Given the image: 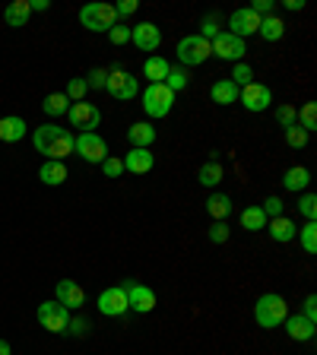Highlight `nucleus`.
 Segmentation results:
<instances>
[{"instance_id":"7ed1b4c3","label":"nucleus","mask_w":317,"mask_h":355,"mask_svg":"<svg viewBox=\"0 0 317 355\" xmlns=\"http://www.w3.org/2000/svg\"><path fill=\"white\" fill-rule=\"evenodd\" d=\"M140 105H143V111H146V117L158 121V117L172 115V105H175V92L168 89L165 83H150V86H146V92L140 95Z\"/></svg>"},{"instance_id":"72a5a7b5","label":"nucleus","mask_w":317,"mask_h":355,"mask_svg":"<svg viewBox=\"0 0 317 355\" xmlns=\"http://www.w3.org/2000/svg\"><path fill=\"white\" fill-rule=\"evenodd\" d=\"M298 238H301L305 254H314V251H317V222H305V225H301Z\"/></svg>"},{"instance_id":"864d4df0","label":"nucleus","mask_w":317,"mask_h":355,"mask_svg":"<svg viewBox=\"0 0 317 355\" xmlns=\"http://www.w3.org/2000/svg\"><path fill=\"white\" fill-rule=\"evenodd\" d=\"M0 355H13V349H10L7 339H0Z\"/></svg>"},{"instance_id":"393cba45","label":"nucleus","mask_w":317,"mask_h":355,"mask_svg":"<svg viewBox=\"0 0 317 355\" xmlns=\"http://www.w3.org/2000/svg\"><path fill=\"white\" fill-rule=\"evenodd\" d=\"M209 102H216V105H235L238 102V86L232 80H219V83L209 86Z\"/></svg>"},{"instance_id":"1a4fd4ad","label":"nucleus","mask_w":317,"mask_h":355,"mask_svg":"<svg viewBox=\"0 0 317 355\" xmlns=\"http://www.w3.org/2000/svg\"><path fill=\"white\" fill-rule=\"evenodd\" d=\"M35 314H38V323H42L48 333H58V336H60V333H67L70 311L60 305V301H42Z\"/></svg>"},{"instance_id":"09e8293b","label":"nucleus","mask_w":317,"mask_h":355,"mask_svg":"<svg viewBox=\"0 0 317 355\" xmlns=\"http://www.w3.org/2000/svg\"><path fill=\"white\" fill-rule=\"evenodd\" d=\"M248 7L254 10L260 19H263V16H273V0H254V3H248Z\"/></svg>"},{"instance_id":"4c0bfd02","label":"nucleus","mask_w":317,"mask_h":355,"mask_svg":"<svg viewBox=\"0 0 317 355\" xmlns=\"http://www.w3.org/2000/svg\"><path fill=\"white\" fill-rule=\"evenodd\" d=\"M86 92H89V89H86V80H83V76H73V80L67 83V89H64V95H67L70 102H83Z\"/></svg>"},{"instance_id":"f8f14e48","label":"nucleus","mask_w":317,"mask_h":355,"mask_svg":"<svg viewBox=\"0 0 317 355\" xmlns=\"http://www.w3.org/2000/svg\"><path fill=\"white\" fill-rule=\"evenodd\" d=\"M238 102L248 108L250 115H260V111H267L273 105V89L263 83H248L238 89Z\"/></svg>"},{"instance_id":"20e7f679","label":"nucleus","mask_w":317,"mask_h":355,"mask_svg":"<svg viewBox=\"0 0 317 355\" xmlns=\"http://www.w3.org/2000/svg\"><path fill=\"white\" fill-rule=\"evenodd\" d=\"M80 23H83V29H89V32H108L111 25H117L115 3H102V0L86 3V7H80Z\"/></svg>"},{"instance_id":"9d476101","label":"nucleus","mask_w":317,"mask_h":355,"mask_svg":"<svg viewBox=\"0 0 317 355\" xmlns=\"http://www.w3.org/2000/svg\"><path fill=\"white\" fill-rule=\"evenodd\" d=\"M124 286V292H127V305H130V311H137V314H150V311H156V292L150 289V286H143V282H137V279H124L121 282Z\"/></svg>"},{"instance_id":"4468645a","label":"nucleus","mask_w":317,"mask_h":355,"mask_svg":"<svg viewBox=\"0 0 317 355\" xmlns=\"http://www.w3.org/2000/svg\"><path fill=\"white\" fill-rule=\"evenodd\" d=\"M260 29V16L254 13L250 7H242V10H235L232 16H228V35H235V38H250V35H257Z\"/></svg>"},{"instance_id":"c03bdc74","label":"nucleus","mask_w":317,"mask_h":355,"mask_svg":"<svg viewBox=\"0 0 317 355\" xmlns=\"http://www.w3.org/2000/svg\"><path fill=\"white\" fill-rule=\"evenodd\" d=\"M295 111H298L295 105H279V108H276V121H279V127H283V130L295 124Z\"/></svg>"},{"instance_id":"9b49d317","label":"nucleus","mask_w":317,"mask_h":355,"mask_svg":"<svg viewBox=\"0 0 317 355\" xmlns=\"http://www.w3.org/2000/svg\"><path fill=\"white\" fill-rule=\"evenodd\" d=\"M70 115V127H76L80 133H95V127L102 124V111L92 102H73L67 108Z\"/></svg>"},{"instance_id":"5701e85b","label":"nucleus","mask_w":317,"mask_h":355,"mask_svg":"<svg viewBox=\"0 0 317 355\" xmlns=\"http://www.w3.org/2000/svg\"><path fill=\"white\" fill-rule=\"evenodd\" d=\"M168 60L162 54H150V58L143 60V76H146V83H165L168 76Z\"/></svg>"},{"instance_id":"0eeeda50","label":"nucleus","mask_w":317,"mask_h":355,"mask_svg":"<svg viewBox=\"0 0 317 355\" xmlns=\"http://www.w3.org/2000/svg\"><path fill=\"white\" fill-rule=\"evenodd\" d=\"M209 48H213V58L228 60V64H242L244 54H248V42H242V38H235V35H228V32H219L216 38L209 42Z\"/></svg>"},{"instance_id":"e433bc0d","label":"nucleus","mask_w":317,"mask_h":355,"mask_svg":"<svg viewBox=\"0 0 317 355\" xmlns=\"http://www.w3.org/2000/svg\"><path fill=\"white\" fill-rule=\"evenodd\" d=\"M228 80H232L235 86H238V89H242V86H248V83H254V70H250V64H235V70H232V76H228Z\"/></svg>"},{"instance_id":"58836bf2","label":"nucleus","mask_w":317,"mask_h":355,"mask_svg":"<svg viewBox=\"0 0 317 355\" xmlns=\"http://www.w3.org/2000/svg\"><path fill=\"white\" fill-rule=\"evenodd\" d=\"M298 213L308 219V222H314L317 219V197L314 194H301L298 197Z\"/></svg>"},{"instance_id":"6e6552de","label":"nucleus","mask_w":317,"mask_h":355,"mask_svg":"<svg viewBox=\"0 0 317 355\" xmlns=\"http://www.w3.org/2000/svg\"><path fill=\"white\" fill-rule=\"evenodd\" d=\"M105 89H108V95L115 102H130L140 95V83H137V76H130L127 70H111L108 73V83H105Z\"/></svg>"},{"instance_id":"79ce46f5","label":"nucleus","mask_w":317,"mask_h":355,"mask_svg":"<svg viewBox=\"0 0 317 355\" xmlns=\"http://www.w3.org/2000/svg\"><path fill=\"white\" fill-rule=\"evenodd\" d=\"M207 235H209V241H213V244H226L228 235H232V229H228L226 222H213V225H209Z\"/></svg>"},{"instance_id":"bb28decb","label":"nucleus","mask_w":317,"mask_h":355,"mask_svg":"<svg viewBox=\"0 0 317 355\" xmlns=\"http://www.w3.org/2000/svg\"><path fill=\"white\" fill-rule=\"evenodd\" d=\"M308 184H311V172L305 165H292L283 174V187L289 190V194H298V190H305Z\"/></svg>"},{"instance_id":"4be33fe9","label":"nucleus","mask_w":317,"mask_h":355,"mask_svg":"<svg viewBox=\"0 0 317 355\" xmlns=\"http://www.w3.org/2000/svg\"><path fill=\"white\" fill-rule=\"evenodd\" d=\"M29 16H32V7H29V0H13V3L3 10V23H7L10 29H23V25L29 23Z\"/></svg>"},{"instance_id":"aec40b11","label":"nucleus","mask_w":317,"mask_h":355,"mask_svg":"<svg viewBox=\"0 0 317 355\" xmlns=\"http://www.w3.org/2000/svg\"><path fill=\"white\" fill-rule=\"evenodd\" d=\"M152 165H156V156H152L150 149H130L124 156V172L130 174H146L152 172Z\"/></svg>"},{"instance_id":"f3484780","label":"nucleus","mask_w":317,"mask_h":355,"mask_svg":"<svg viewBox=\"0 0 317 355\" xmlns=\"http://www.w3.org/2000/svg\"><path fill=\"white\" fill-rule=\"evenodd\" d=\"M285 333H289V339H295V343H311L317 333V323H311L308 317H301V314H289L283 321Z\"/></svg>"},{"instance_id":"412c9836","label":"nucleus","mask_w":317,"mask_h":355,"mask_svg":"<svg viewBox=\"0 0 317 355\" xmlns=\"http://www.w3.org/2000/svg\"><path fill=\"white\" fill-rule=\"evenodd\" d=\"M38 178H42V184H48V187H60L70 174H67V165H64V162H51V159H45L42 168H38Z\"/></svg>"},{"instance_id":"a18cd8bd","label":"nucleus","mask_w":317,"mask_h":355,"mask_svg":"<svg viewBox=\"0 0 317 355\" xmlns=\"http://www.w3.org/2000/svg\"><path fill=\"white\" fill-rule=\"evenodd\" d=\"M260 209H263V216H267V219H276V216H283L285 203H283V200H279V197H267V200H263V207H260Z\"/></svg>"},{"instance_id":"37998d69","label":"nucleus","mask_w":317,"mask_h":355,"mask_svg":"<svg viewBox=\"0 0 317 355\" xmlns=\"http://www.w3.org/2000/svg\"><path fill=\"white\" fill-rule=\"evenodd\" d=\"M108 38H111V45H127V42H130V25H124V23L111 25V29H108Z\"/></svg>"},{"instance_id":"dca6fc26","label":"nucleus","mask_w":317,"mask_h":355,"mask_svg":"<svg viewBox=\"0 0 317 355\" xmlns=\"http://www.w3.org/2000/svg\"><path fill=\"white\" fill-rule=\"evenodd\" d=\"M130 42L137 45V51H156L158 45H162V29H158L156 23H137L134 29H130Z\"/></svg>"},{"instance_id":"c756f323","label":"nucleus","mask_w":317,"mask_h":355,"mask_svg":"<svg viewBox=\"0 0 317 355\" xmlns=\"http://www.w3.org/2000/svg\"><path fill=\"white\" fill-rule=\"evenodd\" d=\"M295 124H298L305 133H314L317 130V105H314V102H305V105L295 111Z\"/></svg>"},{"instance_id":"7c9ffc66","label":"nucleus","mask_w":317,"mask_h":355,"mask_svg":"<svg viewBox=\"0 0 317 355\" xmlns=\"http://www.w3.org/2000/svg\"><path fill=\"white\" fill-rule=\"evenodd\" d=\"M42 108H45V115H48V117H60V115H67L70 99L64 95V92H51V95H45Z\"/></svg>"},{"instance_id":"473e14b6","label":"nucleus","mask_w":317,"mask_h":355,"mask_svg":"<svg viewBox=\"0 0 317 355\" xmlns=\"http://www.w3.org/2000/svg\"><path fill=\"white\" fill-rule=\"evenodd\" d=\"M187 83H191V76H187V70L184 67H168V76H165V86L172 92H181V89H187Z\"/></svg>"},{"instance_id":"c85d7f7f","label":"nucleus","mask_w":317,"mask_h":355,"mask_svg":"<svg viewBox=\"0 0 317 355\" xmlns=\"http://www.w3.org/2000/svg\"><path fill=\"white\" fill-rule=\"evenodd\" d=\"M257 35L263 38V42H279V38L285 35V23L276 16V13H273V16H263V19H260Z\"/></svg>"},{"instance_id":"a878e982","label":"nucleus","mask_w":317,"mask_h":355,"mask_svg":"<svg viewBox=\"0 0 317 355\" xmlns=\"http://www.w3.org/2000/svg\"><path fill=\"white\" fill-rule=\"evenodd\" d=\"M232 209H235V203L228 194H213V197L207 200V213L213 216L216 222H226L228 216H232Z\"/></svg>"},{"instance_id":"cd10ccee","label":"nucleus","mask_w":317,"mask_h":355,"mask_svg":"<svg viewBox=\"0 0 317 355\" xmlns=\"http://www.w3.org/2000/svg\"><path fill=\"white\" fill-rule=\"evenodd\" d=\"M222 178H226V168H222V162H216V159L203 162L200 172H197V181H200L203 187H216Z\"/></svg>"},{"instance_id":"f704fd0d","label":"nucleus","mask_w":317,"mask_h":355,"mask_svg":"<svg viewBox=\"0 0 317 355\" xmlns=\"http://www.w3.org/2000/svg\"><path fill=\"white\" fill-rule=\"evenodd\" d=\"M222 32V25H219V16L216 13H207V16H203V23H200V38H207V42H213V38H216V35Z\"/></svg>"},{"instance_id":"a211bd4d","label":"nucleus","mask_w":317,"mask_h":355,"mask_svg":"<svg viewBox=\"0 0 317 355\" xmlns=\"http://www.w3.org/2000/svg\"><path fill=\"white\" fill-rule=\"evenodd\" d=\"M267 231L276 244H289V241L298 235V225H295V219H289V216H276V219L267 222Z\"/></svg>"},{"instance_id":"c9c22d12","label":"nucleus","mask_w":317,"mask_h":355,"mask_svg":"<svg viewBox=\"0 0 317 355\" xmlns=\"http://www.w3.org/2000/svg\"><path fill=\"white\" fill-rule=\"evenodd\" d=\"M283 133H285V143H289V146H292V149H305V146H308V140H311V133H305L298 124L285 127Z\"/></svg>"},{"instance_id":"a19ab883","label":"nucleus","mask_w":317,"mask_h":355,"mask_svg":"<svg viewBox=\"0 0 317 355\" xmlns=\"http://www.w3.org/2000/svg\"><path fill=\"white\" fill-rule=\"evenodd\" d=\"M105 83H108V70L95 67V70L86 73V89H105Z\"/></svg>"},{"instance_id":"6ab92c4d","label":"nucleus","mask_w":317,"mask_h":355,"mask_svg":"<svg viewBox=\"0 0 317 355\" xmlns=\"http://www.w3.org/2000/svg\"><path fill=\"white\" fill-rule=\"evenodd\" d=\"M127 140H130V149H150L156 143V127L150 121H137L127 127Z\"/></svg>"},{"instance_id":"f03ea898","label":"nucleus","mask_w":317,"mask_h":355,"mask_svg":"<svg viewBox=\"0 0 317 355\" xmlns=\"http://www.w3.org/2000/svg\"><path fill=\"white\" fill-rule=\"evenodd\" d=\"M285 317H289V305H285L283 295L267 292V295L257 298V305H254V321H257L263 330H276V327H283Z\"/></svg>"},{"instance_id":"423d86ee","label":"nucleus","mask_w":317,"mask_h":355,"mask_svg":"<svg viewBox=\"0 0 317 355\" xmlns=\"http://www.w3.org/2000/svg\"><path fill=\"white\" fill-rule=\"evenodd\" d=\"M73 152L89 165H102L108 159V143L99 133H76L73 137Z\"/></svg>"},{"instance_id":"de8ad7c7","label":"nucleus","mask_w":317,"mask_h":355,"mask_svg":"<svg viewBox=\"0 0 317 355\" xmlns=\"http://www.w3.org/2000/svg\"><path fill=\"white\" fill-rule=\"evenodd\" d=\"M67 333L70 336H86V333H89V321H83V317H70Z\"/></svg>"},{"instance_id":"2eb2a0df","label":"nucleus","mask_w":317,"mask_h":355,"mask_svg":"<svg viewBox=\"0 0 317 355\" xmlns=\"http://www.w3.org/2000/svg\"><path fill=\"white\" fill-rule=\"evenodd\" d=\"M54 301H60V305L67 308V311H80V308L86 305V292L80 282L73 279H60L58 286H54Z\"/></svg>"},{"instance_id":"ea45409f","label":"nucleus","mask_w":317,"mask_h":355,"mask_svg":"<svg viewBox=\"0 0 317 355\" xmlns=\"http://www.w3.org/2000/svg\"><path fill=\"white\" fill-rule=\"evenodd\" d=\"M102 174H105V178H121V174H124V159L108 156L102 162Z\"/></svg>"},{"instance_id":"2f4dec72","label":"nucleus","mask_w":317,"mask_h":355,"mask_svg":"<svg viewBox=\"0 0 317 355\" xmlns=\"http://www.w3.org/2000/svg\"><path fill=\"white\" fill-rule=\"evenodd\" d=\"M267 216H263V209L260 207H248V209H242V229H248V231H263L267 229Z\"/></svg>"},{"instance_id":"603ef678","label":"nucleus","mask_w":317,"mask_h":355,"mask_svg":"<svg viewBox=\"0 0 317 355\" xmlns=\"http://www.w3.org/2000/svg\"><path fill=\"white\" fill-rule=\"evenodd\" d=\"M285 7L289 10H305V0H285Z\"/></svg>"},{"instance_id":"8fccbe9b","label":"nucleus","mask_w":317,"mask_h":355,"mask_svg":"<svg viewBox=\"0 0 317 355\" xmlns=\"http://www.w3.org/2000/svg\"><path fill=\"white\" fill-rule=\"evenodd\" d=\"M301 317H308L311 323H317V295L305 298V311H301Z\"/></svg>"},{"instance_id":"f257e3e1","label":"nucleus","mask_w":317,"mask_h":355,"mask_svg":"<svg viewBox=\"0 0 317 355\" xmlns=\"http://www.w3.org/2000/svg\"><path fill=\"white\" fill-rule=\"evenodd\" d=\"M32 146L35 152H42L51 162H64L73 152V133L58 124H42V127H35L32 133Z\"/></svg>"},{"instance_id":"ddd939ff","label":"nucleus","mask_w":317,"mask_h":355,"mask_svg":"<svg viewBox=\"0 0 317 355\" xmlns=\"http://www.w3.org/2000/svg\"><path fill=\"white\" fill-rule=\"evenodd\" d=\"M95 308H99V314H105V317H124V314L130 311L124 286H111V289H105L99 298H95Z\"/></svg>"},{"instance_id":"39448f33","label":"nucleus","mask_w":317,"mask_h":355,"mask_svg":"<svg viewBox=\"0 0 317 355\" xmlns=\"http://www.w3.org/2000/svg\"><path fill=\"white\" fill-rule=\"evenodd\" d=\"M209 58H213V48H209V42L200 38V35H184L181 42H178V60H181L184 70L207 64Z\"/></svg>"},{"instance_id":"49530a36","label":"nucleus","mask_w":317,"mask_h":355,"mask_svg":"<svg viewBox=\"0 0 317 355\" xmlns=\"http://www.w3.org/2000/svg\"><path fill=\"white\" fill-rule=\"evenodd\" d=\"M137 10H140V3H137V0H117V3H115V13H117V19L134 16Z\"/></svg>"},{"instance_id":"3c124183","label":"nucleus","mask_w":317,"mask_h":355,"mask_svg":"<svg viewBox=\"0 0 317 355\" xmlns=\"http://www.w3.org/2000/svg\"><path fill=\"white\" fill-rule=\"evenodd\" d=\"M29 7H32V10H42V13H45V10H51V0H29Z\"/></svg>"},{"instance_id":"b1692460","label":"nucleus","mask_w":317,"mask_h":355,"mask_svg":"<svg viewBox=\"0 0 317 355\" xmlns=\"http://www.w3.org/2000/svg\"><path fill=\"white\" fill-rule=\"evenodd\" d=\"M25 137V121L19 115L0 117V143H19Z\"/></svg>"}]
</instances>
